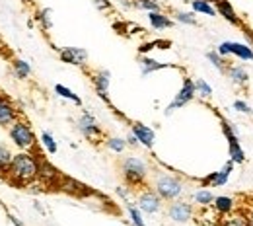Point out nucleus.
I'll return each instance as SVG.
<instances>
[{"label": "nucleus", "mask_w": 253, "mask_h": 226, "mask_svg": "<svg viewBox=\"0 0 253 226\" xmlns=\"http://www.w3.org/2000/svg\"><path fill=\"white\" fill-rule=\"evenodd\" d=\"M76 129L80 131V135L84 138H88L90 142H99V140H105V133L99 127L97 119L90 111H82L78 121H76Z\"/></svg>", "instance_id": "nucleus-6"}, {"label": "nucleus", "mask_w": 253, "mask_h": 226, "mask_svg": "<svg viewBox=\"0 0 253 226\" xmlns=\"http://www.w3.org/2000/svg\"><path fill=\"white\" fill-rule=\"evenodd\" d=\"M35 22L43 32H49L53 28V10L51 8H39L35 12Z\"/></svg>", "instance_id": "nucleus-24"}, {"label": "nucleus", "mask_w": 253, "mask_h": 226, "mask_svg": "<svg viewBox=\"0 0 253 226\" xmlns=\"http://www.w3.org/2000/svg\"><path fill=\"white\" fill-rule=\"evenodd\" d=\"M12 74L18 78V80H28L32 76V65L24 59H14L12 63Z\"/></svg>", "instance_id": "nucleus-22"}, {"label": "nucleus", "mask_w": 253, "mask_h": 226, "mask_svg": "<svg viewBox=\"0 0 253 226\" xmlns=\"http://www.w3.org/2000/svg\"><path fill=\"white\" fill-rule=\"evenodd\" d=\"M37 170H39L37 154L20 150L18 154H14V158L4 174V180L12 187H30L33 181H37Z\"/></svg>", "instance_id": "nucleus-1"}, {"label": "nucleus", "mask_w": 253, "mask_h": 226, "mask_svg": "<svg viewBox=\"0 0 253 226\" xmlns=\"http://www.w3.org/2000/svg\"><path fill=\"white\" fill-rule=\"evenodd\" d=\"M232 107H234L236 111H240V113H246V115H252L253 113V109L250 107V103H248V101H244V99H236Z\"/></svg>", "instance_id": "nucleus-36"}, {"label": "nucleus", "mask_w": 253, "mask_h": 226, "mask_svg": "<svg viewBox=\"0 0 253 226\" xmlns=\"http://www.w3.org/2000/svg\"><path fill=\"white\" fill-rule=\"evenodd\" d=\"M152 189L164 199V201H175V199H181L185 193V183L173 176V174H168V172H156L154 178H152Z\"/></svg>", "instance_id": "nucleus-3"}, {"label": "nucleus", "mask_w": 253, "mask_h": 226, "mask_svg": "<svg viewBox=\"0 0 253 226\" xmlns=\"http://www.w3.org/2000/svg\"><path fill=\"white\" fill-rule=\"evenodd\" d=\"M8 136L12 140V144L18 148V150H28L33 152L35 150V144H37V136L33 133L32 125L26 121V119H16L10 127H8Z\"/></svg>", "instance_id": "nucleus-4"}, {"label": "nucleus", "mask_w": 253, "mask_h": 226, "mask_svg": "<svg viewBox=\"0 0 253 226\" xmlns=\"http://www.w3.org/2000/svg\"><path fill=\"white\" fill-rule=\"evenodd\" d=\"M92 84L95 88V94L101 97L103 101L109 103V84H111V72L105 70V68H99L92 72Z\"/></svg>", "instance_id": "nucleus-14"}, {"label": "nucleus", "mask_w": 253, "mask_h": 226, "mask_svg": "<svg viewBox=\"0 0 253 226\" xmlns=\"http://www.w3.org/2000/svg\"><path fill=\"white\" fill-rule=\"evenodd\" d=\"M207 59H209L211 65L214 66V68H218L220 72H226V68H228V65H230L218 51H207Z\"/></svg>", "instance_id": "nucleus-31"}, {"label": "nucleus", "mask_w": 253, "mask_h": 226, "mask_svg": "<svg viewBox=\"0 0 253 226\" xmlns=\"http://www.w3.org/2000/svg\"><path fill=\"white\" fill-rule=\"evenodd\" d=\"M154 47H156V41H152V43H144V45L138 47V53H140V55H146V53H148L150 49H154Z\"/></svg>", "instance_id": "nucleus-39"}, {"label": "nucleus", "mask_w": 253, "mask_h": 226, "mask_svg": "<svg viewBox=\"0 0 253 226\" xmlns=\"http://www.w3.org/2000/svg\"><path fill=\"white\" fill-rule=\"evenodd\" d=\"M168 66L169 65L160 63V61L148 57V55H140V57H138V68H140V74H142V76H150V74L158 72L162 68H168Z\"/></svg>", "instance_id": "nucleus-19"}, {"label": "nucleus", "mask_w": 253, "mask_h": 226, "mask_svg": "<svg viewBox=\"0 0 253 226\" xmlns=\"http://www.w3.org/2000/svg\"><path fill=\"white\" fill-rule=\"evenodd\" d=\"M59 59L66 65L86 68L88 66V51L84 47H63V49H59Z\"/></svg>", "instance_id": "nucleus-12"}, {"label": "nucleus", "mask_w": 253, "mask_h": 226, "mask_svg": "<svg viewBox=\"0 0 253 226\" xmlns=\"http://www.w3.org/2000/svg\"><path fill=\"white\" fill-rule=\"evenodd\" d=\"M191 10L195 14H203V16H209V18H214L218 16L216 14V6L207 2V0H191Z\"/></svg>", "instance_id": "nucleus-23"}, {"label": "nucleus", "mask_w": 253, "mask_h": 226, "mask_svg": "<svg viewBox=\"0 0 253 226\" xmlns=\"http://www.w3.org/2000/svg\"><path fill=\"white\" fill-rule=\"evenodd\" d=\"M216 14L222 16L226 22H230L232 26H242V20H240V16L236 14V10H234V6L228 2V0H222L216 4Z\"/></svg>", "instance_id": "nucleus-20"}, {"label": "nucleus", "mask_w": 253, "mask_h": 226, "mask_svg": "<svg viewBox=\"0 0 253 226\" xmlns=\"http://www.w3.org/2000/svg\"><path fill=\"white\" fill-rule=\"evenodd\" d=\"M39 140H41L43 148H45L49 154H57V152H59V142L55 140V136H53L49 131H43V133L39 135Z\"/></svg>", "instance_id": "nucleus-27"}, {"label": "nucleus", "mask_w": 253, "mask_h": 226, "mask_svg": "<svg viewBox=\"0 0 253 226\" xmlns=\"http://www.w3.org/2000/svg\"><path fill=\"white\" fill-rule=\"evenodd\" d=\"M134 8H140L144 12H160L162 10V0H132Z\"/></svg>", "instance_id": "nucleus-32"}, {"label": "nucleus", "mask_w": 253, "mask_h": 226, "mask_svg": "<svg viewBox=\"0 0 253 226\" xmlns=\"http://www.w3.org/2000/svg\"><path fill=\"white\" fill-rule=\"evenodd\" d=\"M226 76H228L230 82H232L234 86H238V88H244V86H248V82H250V74H248V70L240 65H228V68H226Z\"/></svg>", "instance_id": "nucleus-17"}, {"label": "nucleus", "mask_w": 253, "mask_h": 226, "mask_svg": "<svg viewBox=\"0 0 253 226\" xmlns=\"http://www.w3.org/2000/svg\"><path fill=\"white\" fill-rule=\"evenodd\" d=\"M20 109L8 99V97L0 96V127L8 129L16 119H20Z\"/></svg>", "instance_id": "nucleus-16"}, {"label": "nucleus", "mask_w": 253, "mask_h": 226, "mask_svg": "<svg viewBox=\"0 0 253 226\" xmlns=\"http://www.w3.org/2000/svg\"><path fill=\"white\" fill-rule=\"evenodd\" d=\"M136 207L142 215H158L164 207V199L154 189H142L136 197Z\"/></svg>", "instance_id": "nucleus-9"}, {"label": "nucleus", "mask_w": 253, "mask_h": 226, "mask_svg": "<svg viewBox=\"0 0 253 226\" xmlns=\"http://www.w3.org/2000/svg\"><path fill=\"white\" fill-rule=\"evenodd\" d=\"M242 28H244V26H242ZM244 35H246V39L250 41L248 45H250V47H253V33L250 32V30H246V28H244Z\"/></svg>", "instance_id": "nucleus-42"}, {"label": "nucleus", "mask_w": 253, "mask_h": 226, "mask_svg": "<svg viewBox=\"0 0 253 226\" xmlns=\"http://www.w3.org/2000/svg\"><path fill=\"white\" fill-rule=\"evenodd\" d=\"M212 201H214V193L211 191V189H197L195 193H193V203L197 205V207H211L212 205Z\"/></svg>", "instance_id": "nucleus-26"}, {"label": "nucleus", "mask_w": 253, "mask_h": 226, "mask_svg": "<svg viewBox=\"0 0 253 226\" xmlns=\"http://www.w3.org/2000/svg\"><path fill=\"white\" fill-rule=\"evenodd\" d=\"M130 189H132V187H128L126 183L125 185H119V187H117V195H119L125 203H128V199H130Z\"/></svg>", "instance_id": "nucleus-37"}, {"label": "nucleus", "mask_w": 253, "mask_h": 226, "mask_svg": "<svg viewBox=\"0 0 253 226\" xmlns=\"http://www.w3.org/2000/svg\"><path fill=\"white\" fill-rule=\"evenodd\" d=\"M232 172H234V162L228 160L218 172H212V174H209L207 178H203L201 183H203L205 187H224V185L228 183Z\"/></svg>", "instance_id": "nucleus-13"}, {"label": "nucleus", "mask_w": 253, "mask_h": 226, "mask_svg": "<svg viewBox=\"0 0 253 226\" xmlns=\"http://www.w3.org/2000/svg\"><path fill=\"white\" fill-rule=\"evenodd\" d=\"M103 144H105V148H107L109 152H113V154H123L126 150V140L121 138V136H105Z\"/></svg>", "instance_id": "nucleus-25"}, {"label": "nucleus", "mask_w": 253, "mask_h": 226, "mask_svg": "<svg viewBox=\"0 0 253 226\" xmlns=\"http://www.w3.org/2000/svg\"><path fill=\"white\" fill-rule=\"evenodd\" d=\"M121 176L125 180V183L128 187H144L150 176V166L148 162L138 158V156H125L121 164H119Z\"/></svg>", "instance_id": "nucleus-2"}, {"label": "nucleus", "mask_w": 253, "mask_h": 226, "mask_svg": "<svg viewBox=\"0 0 253 226\" xmlns=\"http://www.w3.org/2000/svg\"><path fill=\"white\" fill-rule=\"evenodd\" d=\"M173 20L183 24V26H197V18H195V12H183V10H177L173 12Z\"/></svg>", "instance_id": "nucleus-35"}, {"label": "nucleus", "mask_w": 253, "mask_h": 226, "mask_svg": "<svg viewBox=\"0 0 253 226\" xmlns=\"http://www.w3.org/2000/svg\"><path fill=\"white\" fill-rule=\"evenodd\" d=\"M8 219H10V223H12L14 226H24V223H22V221H20L16 215H8Z\"/></svg>", "instance_id": "nucleus-41"}, {"label": "nucleus", "mask_w": 253, "mask_h": 226, "mask_svg": "<svg viewBox=\"0 0 253 226\" xmlns=\"http://www.w3.org/2000/svg\"><path fill=\"white\" fill-rule=\"evenodd\" d=\"M212 207L218 215H230V213L236 211V199L228 197V195H218V197H214Z\"/></svg>", "instance_id": "nucleus-21"}, {"label": "nucleus", "mask_w": 253, "mask_h": 226, "mask_svg": "<svg viewBox=\"0 0 253 226\" xmlns=\"http://www.w3.org/2000/svg\"><path fill=\"white\" fill-rule=\"evenodd\" d=\"M24 4H33V0H22Z\"/></svg>", "instance_id": "nucleus-45"}, {"label": "nucleus", "mask_w": 253, "mask_h": 226, "mask_svg": "<svg viewBox=\"0 0 253 226\" xmlns=\"http://www.w3.org/2000/svg\"><path fill=\"white\" fill-rule=\"evenodd\" d=\"M146 16H148L150 28L156 30V32H164V30L173 28V20H171L168 14H164L162 10H160V12H146Z\"/></svg>", "instance_id": "nucleus-18"}, {"label": "nucleus", "mask_w": 253, "mask_h": 226, "mask_svg": "<svg viewBox=\"0 0 253 226\" xmlns=\"http://www.w3.org/2000/svg\"><path fill=\"white\" fill-rule=\"evenodd\" d=\"M130 133L136 136L138 144L144 146V148H148V150L156 142V133H154V129L148 127V125H144V123H140V121H132L130 123Z\"/></svg>", "instance_id": "nucleus-15"}, {"label": "nucleus", "mask_w": 253, "mask_h": 226, "mask_svg": "<svg viewBox=\"0 0 253 226\" xmlns=\"http://www.w3.org/2000/svg\"><path fill=\"white\" fill-rule=\"evenodd\" d=\"M220 226H250V221L242 213H230L220 221Z\"/></svg>", "instance_id": "nucleus-29"}, {"label": "nucleus", "mask_w": 253, "mask_h": 226, "mask_svg": "<svg viewBox=\"0 0 253 226\" xmlns=\"http://www.w3.org/2000/svg\"><path fill=\"white\" fill-rule=\"evenodd\" d=\"M126 146H132V148H134V146H140V144H138V140H136V136H134V135H132V133H128V135H126Z\"/></svg>", "instance_id": "nucleus-40"}, {"label": "nucleus", "mask_w": 253, "mask_h": 226, "mask_svg": "<svg viewBox=\"0 0 253 226\" xmlns=\"http://www.w3.org/2000/svg\"><path fill=\"white\" fill-rule=\"evenodd\" d=\"M55 94L59 97H63V99H68V101H72V103H76V105H82V99L78 94H74L68 86H64V84H55Z\"/></svg>", "instance_id": "nucleus-28"}, {"label": "nucleus", "mask_w": 253, "mask_h": 226, "mask_svg": "<svg viewBox=\"0 0 253 226\" xmlns=\"http://www.w3.org/2000/svg\"><path fill=\"white\" fill-rule=\"evenodd\" d=\"M246 217H248V221H250V226H253V207L248 211V215H246Z\"/></svg>", "instance_id": "nucleus-43"}, {"label": "nucleus", "mask_w": 253, "mask_h": 226, "mask_svg": "<svg viewBox=\"0 0 253 226\" xmlns=\"http://www.w3.org/2000/svg\"><path fill=\"white\" fill-rule=\"evenodd\" d=\"M12 158H14L12 150H10L6 144H0V176L6 174V170H8V166H10Z\"/></svg>", "instance_id": "nucleus-34"}, {"label": "nucleus", "mask_w": 253, "mask_h": 226, "mask_svg": "<svg viewBox=\"0 0 253 226\" xmlns=\"http://www.w3.org/2000/svg\"><path fill=\"white\" fill-rule=\"evenodd\" d=\"M207 2H211V4H214V6H216V4H218V2H222V0H207Z\"/></svg>", "instance_id": "nucleus-44"}, {"label": "nucleus", "mask_w": 253, "mask_h": 226, "mask_svg": "<svg viewBox=\"0 0 253 226\" xmlns=\"http://www.w3.org/2000/svg\"><path fill=\"white\" fill-rule=\"evenodd\" d=\"M193 215H195L193 205L187 203V201H183V199L169 201V205H168V217H169L173 223H179V225L189 223L191 219H193Z\"/></svg>", "instance_id": "nucleus-10"}, {"label": "nucleus", "mask_w": 253, "mask_h": 226, "mask_svg": "<svg viewBox=\"0 0 253 226\" xmlns=\"http://www.w3.org/2000/svg\"><path fill=\"white\" fill-rule=\"evenodd\" d=\"M197 97V92H195V80L189 78V76H185L183 78V84H181V88H179V92L175 94V97L171 99V103L166 107V115H171L175 109H181V107H185L187 103H191L193 99Z\"/></svg>", "instance_id": "nucleus-7"}, {"label": "nucleus", "mask_w": 253, "mask_h": 226, "mask_svg": "<svg viewBox=\"0 0 253 226\" xmlns=\"http://www.w3.org/2000/svg\"><path fill=\"white\" fill-rule=\"evenodd\" d=\"M94 2V6L97 8V10H111V2L109 0H92Z\"/></svg>", "instance_id": "nucleus-38"}, {"label": "nucleus", "mask_w": 253, "mask_h": 226, "mask_svg": "<svg viewBox=\"0 0 253 226\" xmlns=\"http://www.w3.org/2000/svg\"><path fill=\"white\" fill-rule=\"evenodd\" d=\"M220 127H222L224 136H226V140H228V154H230V160L234 162V164H244V162H246V152H244V148H242L240 135H238L236 127H234L230 121H226L224 117H220Z\"/></svg>", "instance_id": "nucleus-5"}, {"label": "nucleus", "mask_w": 253, "mask_h": 226, "mask_svg": "<svg viewBox=\"0 0 253 226\" xmlns=\"http://www.w3.org/2000/svg\"><path fill=\"white\" fill-rule=\"evenodd\" d=\"M126 211H128L130 225H132V226H146V223H144V217H142V211H140L136 205L126 203Z\"/></svg>", "instance_id": "nucleus-30"}, {"label": "nucleus", "mask_w": 253, "mask_h": 226, "mask_svg": "<svg viewBox=\"0 0 253 226\" xmlns=\"http://www.w3.org/2000/svg\"><path fill=\"white\" fill-rule=\"evenodd\" d=\"M195 92H197V96L201 97V99H211V97H212V88H211V84H209L207 80H203V78H197V80H195Z\"/></svg>", "instance_id": "nucleus-33"}, {"label": "nucleus", "mask_w": 253, "mask_h": 226, "mask_svg": "<svg viewBox=\"0 0 253 226\" xmlns=\"http://www.w3.org/2000/svg\"><path fill=\"white\" fill-rule=\"evenodd\" d=\"M222 57L234 55L242 61H253V47H250L248 43H238V41H222L216 49Z\"/></svg>", "instance_id": "nucleus-11"}, {"label": "nucleus", "mask_w": 253, "mask_h": 226, "mask_svg": "<svg viewBox=\"0 0 253 226\" xmlns=\"http://www.w3.org/2000/svg\"><path fill=\"white\" fill-rule=\"evenodd\" d=\"M39 158V170H37V180L47 185V187H59L61 185V180H63V174L59 172L57 166H53L47 158H43L41 154H37Z\"/></svg>", "instance_id": "nucleus-8"}]
</instances>
